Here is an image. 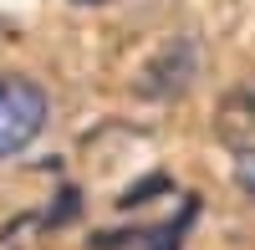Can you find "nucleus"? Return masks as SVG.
<instances>
[{"instance_id": "obj_1", "label": "nucleus", "mask_w": 255, "mask_h": 250, "mask_svg": "<svg viewBox=\"0 0 255 250\" xmlns=\"http://www.w3.org/2000/svg\"><path fill=\"white\" fill-rule=\"evenodd\" d=\"M41 128H46V92L26 77L0 82V158H15L20 148H31Z\"/></svg>"}, {"instance_id": "obj_2", "label": "nucleus", "mask_w": 255, "mask_h": 250, "mask_svg": "<svg viewBox=\"0 0 255 250\" xmlns=\"http://www.w3.org/2000/svg\"><path fill=\"white\" fill-rule=\"evenodd\" d=\"M194 72H199V46L189 36H179V41H168V46H158V56L143 67L138 92L153 97V102H168V97H179L189 82H194Z\"/></svg>"}, {"instance_id": "obj_3", "label": "nucleus", "mask_w": 255, "mask_h": 250, "mask_svg": "<svg viewBox=\"0 0 255 250\" xmlns=\"http://www.w3.org/2000/svg\"><path fill=\"white\" fill-rule=\"evenodd\" d=\"M194 215H199V199H189L184 210H179V220H168V225H153V230H138V250H179L184 245V230L194 225Z\"/></svg>"}, {"instance_id": "obj_4", "label": "nucleus", "mask_w": 255, "mask_h": 250, "mask_svg": "<svg viewBox=\"0 0 255 250\" xmlns=\"http://www.w3.org/2000/svg\"><path fill=\"white\" fill-rule=\"evenodd\" d=\"M77 204H82V194H77L72 184H67V189L56 194V204L46 210V220H41V225H51V230H61V225H72V220H77Z\"/></svg>"}, {"instance_id": "obj_5", "label": "nucleus", "mask_w": 255, "mask_h": 250, "mask_svg": "<svg viewBox=\"0 0 255 250\" xmlns=\"http://www.w3.org/2000/svg\"><path fill=\"white\" fill-rule=\"evenodd\" d=\"M153 194H168V174H148V179H143V184H133V189H128L118 204H123V210H133V204L153 199Z\"/></svg>"}, {"instance_id": "obj_6", "label": "nucleus", "mask_w": 255, "mask_h": 250, "mask_svg": "<svg viewBox=\"0 0 255 250\" xmlns=\"http://www.w3.org/2000/svg\"><path fill=\"white\" fill-rule=\"evenodd\" d=\"M235 179H240V189L255 199V148H235Z\"/></svg>"}, {"instance_id": "obj_7", "label": "nucleus", "mask_w": 255, "mask_h": 250, "mask_svg": "<svg viewBox=\"0 0 255 250\" xmlns=\"http://www.w3.org/2000/svg\"><path fill=\"white\" fill-rule=\"evenodd\" d=\"M72 5H102V0H72Z\"/></svg>"}]
</instances>
